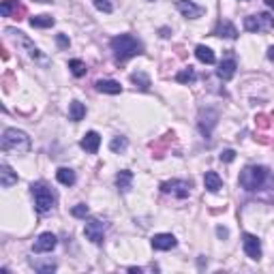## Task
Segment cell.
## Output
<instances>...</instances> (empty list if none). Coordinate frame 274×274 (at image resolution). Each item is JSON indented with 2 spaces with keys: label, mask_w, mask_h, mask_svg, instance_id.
I'll return each mask as SVG.
<instances>
[{
  "label": "cell",
  "mask_w": 274,
  "mask_h": 274,
  "mask_svg": "<svg viewBox=\"0 0 274 274\" xmlns=\"http://www.w3.org/2000/svg\"><path fill=\"white\" fill-rule=\"evenodd\" d=\"M30 189H33V195H34L36 210H39L41 214L43 212H49V210L54 208V204H56V193L49 189L45 182H34Z\"/></svg>",
  "instance_id": "obj_4"
},
{
  "label": "cell",
  "mask_w": 274,
  "mask_h": 274,
  "mask_svg": "<svg viewBox=\"0 0 274 274\" xmlns=\"http://www.w3.org/2000/svg\"><path fill=\"white\" fill-rule=\"evenodd\" d=\"M71 214L77 216V219H86V216L90 214V210H88V206H86V204H77L75 208L71 210Z\"/></svg>",
  "instance_id": "obj_29"
},
{
  "label": "cell",
  "mask_w": 274,
  "mask_h": 274,
  "mask_svg": "<svg viewBox=\"0 0 274 274\" xmlns=\"http://www.w3.org/2000/svg\"><path fill=\"white\" fill-rule=\"evenodd\" d=\"M58 45H60V47H67V45H68V41H67L62 34H58Z\"/></svg>",
  "instance_id": "obj_34"
},
{
  "label": "cell",
  "mask_w": 274,
  "mask_h": 274,
  "mask_svg": "<svg viewBox=\"0 0 274 274\" xmlns=\"http://www.w3.org/2000/svg\"><path fill=\"white\" fill-rule=\"evenodd\" d=\"M56 244H58V240H56V236L52 232H45V234H41L39 238L34 240V246H33V251L34 253H52Z\"/></svg>",
  "instance_id": "obj_10"
},
{
  "label": "cell",
  "mask_w": 274,
  "mask_h": 274,
  "mask_svg": "<svg viewBox=\"0 0 274 274\" xmlns=\"http://www.w3.org/2000/svg\"><path fill=\"white\" fill-rule=\"evenodd\" d=\"M7 33H9V34H13V36H15V41H20L22 45L28 49V54L33 56V58H39V49H36V47L33 45V43H30V41L26 39V36H24V33H15V30H11V28L7 30Z\"/></svg>",
  "instance_id": "obj_22"
},
{
  "label": "cell",
  "mask_w": 274,
  "mask_h": 274,
  "mask_svg": "<svg viewBox=\"0 0 274 274\" xmlns=\"http://www.w3.org/2000/svg\"><path fill=\"white\" fill-rule=\"evenodd\" d=\"M150 242H152L154 251H171V248L178 244V240L173 238L171 234H154Z\"/></svg>",
  "instance_id": "obj_12"
},
{
  "label": "cell",
  "mask_w": 274,
  "mask_h": 274,
  "mask_svg": "<svg viewBox=\"0 0 274 274\" xmlns=\"http://www.w3.org/2000/svg\"><path fill=\"white\" fill-rule=\"evenodd\" d=\"M84 116H86V107L79 101H73L68 105V120L79 122V120H84Z\"/></svg>",
  "instance_id": "obj_21"
},
{
  "label": "cell",
  "mask_w": 274,
  "mask_h": 274,
  "mask_svg": "<svg viewBox=\"0 0 274 274\" xmlns=\"http://www.w3.org/2000/svg\"><path fill=\"white\" fill-rule=\"evenodd\" d=\"M266 4L268 7H274V0H266Z\"/></svg>",
  "instance_id": "obj_37"
},
{
  "label": "cell",
  "mask_w": 274,
  "mask_h": 274,
  "mask_svg": "<svg viewBox=\"0 0 274 274\" xmlns=\"http://www.w3.org/2000/svg\"><path fill=\"white\" fill-rule=\"evenodd\" d=\"M236 60L234 58H227V60H223L221 65H219V68H216V75H219L223 82H229L234 75H236Z\"/></svg>",
  "instance_id": "obj_13"
},
{
  "label": "cell",
  "mask_w": 274,
  "mask_h": 274,
  "mask_svg": "<svg viewBox=\"0 0 274 274\" xmlns=\"http://www.w3.org/2000/svg\"><path fill=\"white\" fill-rule=\"evenodd\" d=\"M109 45H111V52H114L116 56V60H129V58H133V56L137 54H141V43L135 39V36H131V34H120V36H114V39L109 41Z\"/></svg>",
  "instance_id": "obj_1"
},
{
  "label": "cell",
  "mask_w": 274,
  "mask_h": 274,
  "mask_svg": "<svg viewBox=\"0 0 274 274\" xmlns=\"http://www.w3.org/2000/svg\"><path fill=\"white\" fill-rule=\"evenodd\" d=\"M30 26L33 28H52L54 17L52 15H34V17H30Z\"/></svg>",
  "instance_id": "obj_24"
},
{
  "label": "cell",
  "mask_w": 274,
  "mask_h": 274,
  "mask_svg": "<svg viewBox=\"0 0 274 274\" xmlns=\"http://www.w3.org/2000/svg\"><path fill=\"white\" fill-rule=\"evenodd\" d=\"M68 68H71V73L75 77H82V75H86V65L82 60H68Z\"/></svg>",
  "instance_id": "obj_27"
},
{
  "label": "cell",
  "mask_w": 274,
  "mask_h": 274,
  "mask_svg": "<svg viewBox=\"0 0 274 274\" xmlns=\"http://www.w3.org/2000/svg\"><path fill=\"white\" fill-rule=\"evenodd\" d=\"M216 234H219V236H223V238H225V236H227V229H223V227H219V229H216Z\"/></svg>",
  "instance_id": "obj_36"
},
{
  "label": "cell",
  "mask_w": 274,
  "mask_h": 274,
  "mask_svg": "<svg viewBox=\"0 0 274 274\" xmlns=\"http://www.w3.org/2000/svg\"><path fill=\"white\" fill-rule=\"evenodd\" d=\"M195 56H197V60L199 62H204V65H214V52L210 47H206V45H197L195 47Z\"/></svg>",
  "instance_id": "obj_20"
},
{
  "label": "cell",
  "mask_w": 274,
  "mask_h": 274,
  "mask_svg": "<svg viewBox=\"0 0 274 274\" xmlns=\"http://www.w3.org/2000/svg\"><path fill=\"white\" fill-rule=\"evenodd\" d=\"M242 246H244V253L251 259H255V261L261 259V242H259L257 236L244 234V236H242Z\"/></svg>",
  "instance_id": "obj_9"
},
{
  "label": "cell",
  "mask_w": 274,
  "mask_h": 274,
  "mask_svg": "<svg viewBox=\"0 0 274 274\" xmlns=\"http://www.w3.org/2000/svg\"><path fill=\"white\" fill-rule=\"evenodd\" d=\"M95 7L99 11H103V13H111V11H114V4H111L109 0H95Z\"/></svg>",
  "instance_id": "obj_31"
},
{
  "label": "cell",
  "mask_w": 274,
  "mask_h": 274,
  "mask_svg": "<svg viewBox=\"0 0 274 274\" xmlns=\"http://www.w3.org/2000/svg\"><path fill=\"white\" fill-rule=\"evenodd\" d=\"M244 28L248 33H266L274 28V15L270 13H259V15H248L244 17Z\"/></svg>",
  "instance_id": "obj_5"
},
{
  "label": "cell",
  "mask_w": 274,
  "mask_h": 274,
  "mask_svg": "<svg viewBox=\"0 0 274 274\" xmlns=\"http://www.w3.org/2000/svg\"><path fill=\"white\" fill-rule=\"evenodd\" d=\"M33 266H34V270L41 272V274H47V272H54L56 270L54 261H49V264H36V261H33Z\"/></svg>",
  "instance_id": "obj_30"
},
{
  "label": "cell",
  "mask_w": 274,
  "mask_h": 274,
  "mask_svg": "<svg viewBox=\"0 0 274 274\" xmlns=\"http://www.w3.org/2000/svg\"><path fill=\"white\" fill-rule=\"evenodd\" d=\"M234 159H236V152L234 150H223L221 152V161H225V163H232Z\"/></svg>",
  "instance_id": "obj_33"
},
{
  "label": "cell",
  "mask_w": 274,
  "mask_h": 274,
  "mask_svg": "<svg viewBox=\"0 0 274 274\" xmlns=\"http://www.w3.org/2000/svg\"><path fill=\"white\" fill-rule=\"evenodd\" d=\"M161 191H163L165 195H173L178 199H184V197H189V193H191V184L186 182V180H170V182L161 184Z\"/></svg>",
  "instance_id": "obj_6"
},
{
  "label": "cell",
  "mask_w": 274,
  "mask_h": 274,
  "mask_svg": "<svg viewBox=\"0 0 274 274\" xmlns=\"http://www.w3.org/2000/svg\"><path fill=\"white\" fill-rule=\"evenodd\" d=\"M197 79V75H195V71L189 67V68H182V71L176 75V82H180V84H191V82H195Z\"/></svg>",
  "instance_id": "obj_26"
},
{
  "label": "cell",
  "mask_w": 274,
  "mask_h": 274,
  "mask_svg": "<svg viewBox=\"0 0 274 274\" xmlns=\"http://www.w3.org/2000/svg\"><path fill=\"white\" fill-rule=\"evenodd\" d=\"M131 182H133V173H131L129 170H124V171H120L116 176V184H118V189H120L122 193H127L131 189Z\"/></svg>",
  "instance_id": "obj_23"
},
{
  "label": "cell",
  "mask_w": 274,
  "mask_h": 274,
  "mask_svg": "<svg viewBox=\"0 0 274 274\" xmlns=\"http://www.w3.org/2000/svg\"><path fill=\"white\" fill-rule=\"evenodd\" d=\"M212 34L225 36V39H236V36H238V30H236V26L229 20H221L219 24H216V28H214Z\"/></svg>",
  "instance_id": "obj_15"
},
{
  "label": "cell",
  "mask_w": 274,
  "mask_h": 274,
  "mask_svg": "<svg viewBox=\"0 0 274 274\" xmlns=\"http://www.w3.org/2000/svg\"><path fill=\"white\" fill-rule=\"evenodd\" d=\"M56 178H58V182L60 184H65V186H73L75 184V171L73 170H68V167H60L58 171H56Z\"/></svg>",
  "instance_id": "obj_19"
},
{
  "label": "cell",
  "mask_w": 274,
  "mask_h": 274,
  "mask_svg": "<svg viewBox=\"0 0 274 274\" xmlns=\"http://www.w3.org/2000/svg\"><path fill=\"white\" fill-rule=\"evenodd\" d=\"M216 120H219V114L214 109H202L199 111V131L208 137L212 133V129L216 127Z\"/></svg>",
  "instance_id": "obj_8"
},
{
  "label": "cell",
  "mask_w": 274,
  "mask_h": 274,
  "mask_svg": "<svg viewBox=\"0 0 274 274\" xmlns=\"http://www.w3.org/2000/svg\"><path fill=\"white\" fill-rule=\"evenodd\" d=\"M176 7H178L180 13H182L184 17H189V20H197V17L204 15V7L195 4L193 0H178Z\"/></svg>",
  "instance_id": "obj_11"
},
{
  "label": "cell",
  "mask_w": 274,
  "mask_h": 274,
  "mask_svg": "<svg viewBox=\"0 0 274 274\" xmlns=\"http://www.w3.org/2000/svg\"><path fill=\"white\" fill-rule=\"evenodd\" d=\"M268 178H270V173H268L266 167H261V165H248L240 173V186L244 191H248V193H255V191L264 189V184L268 182Z\"/></svg>",
  "instance_id": "obj_2"
},
{
  "label": "cell",
  "mask_w": 274,
  "mask_h": 274,
  "mask_svg": "<svg viewBox=\"0 0 274 274\" xmlns=\"http://www.w3.org/2000/svg\"><path fill=\"white\" fill-rule=\"evenodd\" d=\"M109 148H111V152H124L129 148L127 137H114V139H111V144H109Z\"/></svg>",
  "instance_id": "obj_28"
},
{
  "label": "cell",
  "mask_w": 274,
  "mask_h": 274,
  "mask_svg": "<svg viewBox=\"0 0 274 274\" xmlns=\"http://www.w3.org/2000/svg\"><path fill=\"white\" fill-rule=\"evenodd\" d=\"M268 58H270V60L274 62V45H272L270 49H268Z\"/></svg>",
  "instance_id": "obj_35"
},
{
  "label": "cell",
  "mask_w": 274,
  "mask_h": 274,
  "mask_svg": "<svg viewBox=\"0 0 274 274\" xmlns=\"http://www.w3.org/2000/svg\"><path fill=\"white\" fill-rule=\"evenodd\" d=\"M2 150L4 152H28L30 150V137L20 129H4L2 133Z\"/></svg>",
  "instance_id": "obj_3"
},
{
  "label": "cell",
  "mask_w": 274,
  "mask_h": 274,
  "mask_svg": "<svg viewBox=\"0 0 274 274\" xmlns=\"http://www.w3.org/2000/svg\"><path fill=\"white\" fill-rule=\"evenodd\" d=\"M84 234H86V238H88L90 242L101 244L103 236H105V223L99 221V219H90L88 223H86V227H84Z\"/></svg>",
  "instance_id": "obj_7"
},
{
  "label": "cell",
  "mask_w": 274,
  "mask_h": 274,
  "mask_svg": "<svg viewBox=\"0 0 274 274\" xmlns=\"http://www.w3.org/2000/svg\"><path fill=\"white\" fill-rule=\"evenodd\" d=\"M204 184H206V189L212 191V193H216V191H221V189H223V180H221V176H219L216 171H206V176H204Z\"/></svg>",
  "instance_id": "obj_18"
},
{
  "label": "cell",
  "mask_w": 274,
  "mask_h": 274,
  "mask_svg": "<svg viewBox=\"0 0 274 274\" xmlns=\"http://www.w3.org/2000/svg\"><path fill=\"white\" fill-rule=\"evenodd\" d=\"M99 92H103V95H120L122 92V86L114 82V79H99L95 84Z\"/></svg>",
  "instance_id": "obj_16"
},
{
  "label": "cell",
  "mask_w": 274,
  "mask_h": 274,
  "mask_svg": "<svg viewBox=\"0 0 274 274\" xmlns=\"http://www.w3.org/2000/svg\"><path fill=\"white\" fill-rule=\"evenodd\" d=\"M11 11H13V2H11V0H4L2 7H0V13H2L4 17H9V15H11Z\"/></svg>",
  "instance_id": "obj_32"
},
{
  "label": "cell",
  "mask_w": 274,
  "mask_h": 274,
  "mask_svg": "<svg viewBox=\"0 0 274 274\" xmlns=\"http://www.w3.org/2000/svg\"><path fill=\"white\" fill-rule=\"evenodd\" d=\"M0 184L4 186V189H9V186H13L17 184V173L11 170V167L7 163H2L0 165Z\"/></svg>",
  "instance_id": "obj_17"
},
{
  "label": "cell",
  "mask_w": 274,
  "mask_h": 274,
  "mask_svg": "<svg viewBox=\"0 0 274 274\" xmlns=\"http://www.w3.org/2000/svg\"><path fill=\"white\" fill-rule=\"evenodd\" d=\"M131 82H133L135 86H139L141 90H148V88H150V77H148L146 73H139V71L133 73V75H131Z\"/></svg>",
  "instance_id": "obj_25"
},
{
  "label": "cell",
  "mask_w": 274,
  "mask_h": 274,
  "mask_svg": "<svg viewBox=\"0 0 274 274\" xmlns=\"http://www.w3.org/2000/svg\"><path fill=\"white\" fill-rule=\"evenodd\" d=\"M99 146H101V135L95 133V131H90V133H86L82 137V148L86 152L95 154V152H99Z\"/></svg>",
  "instance_id": "obj_14"
}]
</instances>
